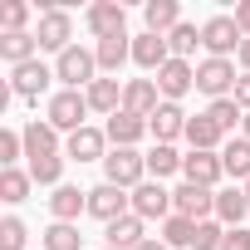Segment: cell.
Masks as SVG:
<instances>
[{
	"label": "cell",
	"instance_id": "cell-1",
	"mask_svg": "<svg viewBox=\"0 0 250 250\" xmlns=\"http://www.w3.org/2000/svg\"><path fill=\"white\" fill-rule=\"evenodd\" d=\"M54 79L64 83V88H88L93 79H98V54L93 49H83V44H69L59 59H54Z\"/></svg>",
	"mask_w": 250,
	"mask_h": 250
},
{
	"label": "cell",
	"instance_id": "cell-2",
	"mask_svg": "<svg viewBox=\"0 0 250 250\" xmlns=\"http://www.w3.org/2000/svg\"><path fill=\"white\" fill-rule=\"evenodd\" d=\"M103 182H113L123 191H138L147 182V157H138V147H113L103 157Z\"/></svg>",
	"mask_w": 250,
	"mask_h": 250
},
{
	"label": "cell",
	"instance_id": "cell-3",
	"mask_svg": "<svg viewBox=\"0 0 250 250\" xmlns=\"http://www.w3.org/2000/svg\"><path fill=\"white\" fill-rule=\"evenodd\" d=\"M240 44H245V35H240L235 15H211V20L201 25V49H206V59H230V54H240Z\"/></svg>",
	"mask_w": 250,
	"mask_h": 250
},
{
	"label": "cell",
	"instance_id": "cell-4",
	"mask_svg": "<svg viewBox=\"0 0 250 250\" xmlns=\"http://www.w3.org/2000/svg\"><path fill=\"white\" fill-rule=\"evenodd\" d=\"M88 113H93V108H88L83 93L59 88V93L49 98V118H44V123H49V128H59V133H79V128H88V123H83Z\"/></svg>",
	"mask_w": 250,
	"mask_h": 250
},
{
	"label": "cell",
	"instance_id": "cell-5",
	"mask_svg": "<svg viewBox=\"0 0 250 250\" xmlns=\"http://www.w3.org/2000/svg\"><path fill=\"white\" fill-rule=\"evenodd\" d=\"M235 79H240V74H235L230 59H201V64H196V88H201L211 103H216V98H230V93H235Z\"/></svg>",
	"mask_w": 250,
	"mask_h": 250
},
{
	"label": "cell",
	"instance_id": "cell-6",
	"mask_svg": "<svg viewBox=\"0 0 250 250\" xmlns=\"http://www.w3.org/2000/svg\"><path fill=\"white\" fill-rule=\"evenodd\" d=\"M172 211L201 226V221L216 216V191H211V187H196V182H182V187L172 191Z\"/></svg>",
	"mask_w": 250,
	"mask_h": 250
},
{
	"label": "cell",
	"instance_id": "cell-7",
	"mask_svg": "<svg viewBox=\"0 0 250 250\" xmlns=\"http://www.w3.org/2000/svg\"><path fill=\"white\" fill-rule=\"evenodd\" d=\"M128 211H133V191H123V187H113V182H98V187L88 191V216H98L103 226L118 221V216H128Z\"/></svg>",
	"mask_w": 250,
	"mask_h": 250
},
{
	"label": "cell",
	"instance_id": "cell-8",
	"mask_svg": "<svg viewBox=\"0 0 250 250\" xmlns=\"http://www.w3.org/2000/svg\"><path fill=\"white\" fill-rule=\"evenodd\" d=\"M35 40H40V49H49V54H64V49L74 44V20H69V10H44V15H40V30H35Z\"/></svg>",
	"mask_w": 250,
	"mask_h": 250
},
{
	"label": "cell",
	"instance_id": "cell-9",
	"mask_svg": "<svg viewBox=\"0 0 250 250\" xmlns=\"http://www.w3.org/2000/svg\"><path fill=\"white\" fill-rule=\"evenodd\" d=\"M49 79H54V69H49L44 59H30V64L10 69V93H15V98H30V103H40V93L49 88Z\"/></svg>",
	"mask_w": 250,
	"mask_h": 250
},
{
	"label": "cell",
	"instance_id": "cell-10",
	"mask_svg": "<svg viewBox=\"0 0 250 250\" xmlns=\"http://www.w3.org/2000/svg\"><path fill=\"white\" fill-rule=\"evenodd\" d=\"M88 35L93 40H118V35H128V15H123L118 0H98V5H88Z\"/></svg>",
	"mask_w": 250,
	"mask_h": 250
},
{
	"label": "cell",
	"instance_id": "cell-11",
	"mask_svg": "<svg viewBox=\"0 0 250 250\" xmlns=\"http://www.w3.org/2000/svg\"><path fill=\"white\" fill-rule=\"evenodd\" d=\"M133 216H143V221H167V216H172V191H167L162 182H143V187L133 191Z\"/></svg>",
	"mask_w": 250,
	"mask_h": 250
},
{
	"label": "cell",
	"instance_id": "cell-12",
	"mask_svg": "<svg viewBox=\"0 0 250 250\" xmlns=\"http://www.w3.org/2000/svg\"><path fill=\"white\" fill-rule=\"evenodd\" d=\"M157 108H162V88H157V79H133L128 88H123V113L152 118Z\"/></svg>",
	"mask_w": 250,
	"mask_h": 250
},
{
	"label": "cell",
	"instance_id": "cell-13",
	"mask_svg": "<svg viewBox=\"0 0 250 250\" xmlns=\"http://www.w3.org/2000/svg\"><path fill=\"white\" fill-rule=\"evenodd\" d=\"M133 64H138V69H147V74H162V64H172V49H167V40L143 30V35L133 40Z\"/></svg>",
	"mask_w": 250,
	"mask_h": 250
},
{
	"label": "cell",
	"instance_id": "cell-14",
	"mask_svg": "<svg viewBox=\"0 0 250 250\" xmlns=\"http://www.w3.org/2000/svg\"><path fill=\"white\" fill-rule=\"evenodd\" d=\"M64 152H69L74 162H103V157H108V133H98V128H79V133H69Z\"/></svg>",
	"mask_w": 250,
	"mask_h": 250
},
{
	"label": "cell",
	"instance_id": "cell-15",
	"mask_svg": "<svg viewBox=\"0 0 250 250\" xmlns=\"http://www.w3.org/2000/svg\"><path fill=\"white\" fill-rule=\"evenodd\" d=\"M182 177H187V182H196V187H211V191H216V182L226 177V167H221V152H187V162H182Z\"/></svg>",
	"mask_w": 250,
	"mask_h": 250
},
{
	"label": "cell",
	"instance_id": "cell-16",
	"mask_svg": "<svg viewBox=\"0 0 250 250\" xmlns=\"http://www.w3.org/2000/svg\"><path fill=\"white\" fill-rule=\"evenodd\" d=\"M147 133L157 138V143H172V138H187V113H182V103H167L162 98V108L147 118Z\"/></svg>",
	"mask_w": 250,
	"mask_h": 250
},
{
	"label": "cell",
	"instance_id": "cell-17",
	"mask_svg": "<svg viewBox=\"0 0 250 250\" xmlns=\"http://www.w3.org/2000/svg\"><path fill=\"white\" fill-rule=\"evenodd\" d=\"M157 88H162V98H167V103H177L187 88H196V69H191L187 59H172V64H162V74H157Z\"/></svg>",
	"mask_w": 250,
	"mask_h": 250
},
{
	"label": "cell",
	"instance_id": "cell-18",
	"mask_svg": "<svg viewBox=\"0 0 250 250\" xmlns=\"http://www.w3.org/2000/svg\"><path fill=\"white\" fill-rule=\"evenodd\" d=\"M143 20H147V35H172L177 25H182V5H177V0H147V5H143Z\"/></svg>",
	"mask_w": 250,
	"mask_h": 250
},
{
	"label": "cell",
	"instance_id": "cell-19",
	"mask_svg": "<svg viewBox=\"0 0 250 250\" xmlns=\"http://www.w3.org/2000/svg\"><path fill=\"white\" fill-rule=\"evenodd\" d=\"M187 143H191V152H221L226 147V133L216 128L206 113H196V118H187Z\"/></svg>",
	"mask_w": 250,
	"mask_h": 250
},
{
	"label": "cell",
	"instance_id": "cell-20",
	"mask_svg": "<svg viewBox=\"0 0 250 250\" xmlns=\"http://www.w3.org/2000/svg\"><path fill=\"white\" fill-rule=\"evenodd\" d=\"M103 133H108V143H113V147H133V143L147 133V118H138V113H123V108H118V113L108 118V128H103Z\"/></svg>",
	"mask_w": 250,
	"mask_h": 250
},
{
	"label": "cell",
	"instance_id": "cell-21",
	"mask_svg": "<svg viewBox=\"0 0 250 250\" xmlns=\"http://www.w3.org/2000/svg\"><path fill=\"white\" fill-rule=\"evenodd\" d=\"M25 157H59V128H49V123H25Z\"/></svg>",
	"mask_w": 250,
	"mask_h": 250
},
{
	"label": "cell",
	"instance_id": "cell-22",
	"mask_svg": "<svg viewBox=\"0 0 250 250\" xmlns=\"http://www.w3.org/2000/svg\"><path fill=\"white\" fill-rule=\"evenodd\" d=\"M103 235H108L113 250H138V245L147 240V235H143V216H133V211H128V216H118V221H108Z\"/></svg>",
	"mask_w": 250,
	"mask_h": 250
},
{
	"label": "cell",
	"instance_id": "cell-23",
	"mask_svg": "<svg viewBox=\"0 0 250 250\" xmlns=\"http://www.w3.org/2000/svg\"><path fill=\"white\" fill-rule=\"evenodd\" d=\"M0 59H5L10 69H20V64H30V59H40V40L25 30V35H0Z\"/></svg>",
	"mask_w": 250,
	"mask_h": 250
},
{
	"label": "cell",
	"instance_id": "cell-24",
	"mask_svg": "<svg viewBox=\"0 0 250 250\" xmlns=\"http://www.w3.org/2000/svg\"><path fill=\"white\" fill-rule=\"evenodd\" d=\"M83 98H88L93 113H108V118L123 108V88H118V79H93V83L83 88Z\"/></svg>",
	"mask_w": 250,
	"mask_h": 250
},
{
	"label": "cell",
	"instance_id": "cell-25",
	"mask_svg": "<svg viewBox=\"0 0 250 250\" xmlns=\"http://www.w3.org/2000/svg\"><path fill=\"white\" fill-rule=\"evenodd\" d=\"M49 211H54V221H79V211H88V191H79V187H54V196H49Z\"/></svg>",
	"mask_w": 250,
	"mask_h": 250
},
{
	"label": "cell",
	"instance_id": "cell-26",
	"mask_svg": "<svg viewBox=\"0 0 250 250\" xmlns=\"http://www.w3.org/2000/svg\"><path fill=\"white\" fill-rule=\"evenodd\" d=\"M245 211H250V201H245V191H240V187L216 191V221H221L226 230H235V226L245 221Z\"/></svg>",
	"mask_w": 250,
	"mask_h": 250
},
{
	"label": "cell",
	"instance_id": "cell-27",
	"mask_svg": "<svg viewBox=\"0 0 250 250\" xmlns=\"http://www.w3.org/2000/svg\"><path fill=\"white\" fill-rule=\"evenodd\" d=\"M221 167H226V177H235L240 187L250 182V138H230L226 147H221Z\"/></svg>",
	"mask_w": 250,
	"mask_h": 250
},
{
	"label": "cell",
	"instance_id": "cell-28",
	"mask_svg": "<svg viewBox=\"0 0 250 250\" xmlns=\"http://www.w3.org/2000/svg\"><path fill=\"white\" fill-rule=\"evenodd\" d=\"M93 54H98V69H103V74H118L123 64L133 59V40H128V35H118V40H98Z\"/></svg>",
	"mask_w": 250,
	"mask_h": 250
},
{
	"label": "cell",
	"instance_id": "cell-29",
	"mask_svg": "<svg viewBox=\"0 0 250 250\" xmlns=\"http://www.w3.org/2000/svg\"><path fill=\"white\" fill-rule=\"evenodd\" d=\"M182 162H187V157H182V152H177L172 143H157V147L147 152V177H152V182H162V177L182 172Z\"/></svg>",
	"mask_w": 250,
	"mask_h": 250
},
{
	"label": "cell",
	"instance_id": "cell-30",
	"mask_svg": "<svg viewBox=\"0 0 250 250\" xmlns=\"http://www.w3.org/2000/svg\"><path fill=\"white\" fill-rule=\"evenodd\" d=\"M30 187H35V177L30 172H20V167H5V172H0V201H25L30 196Z\"/></svg>",
	"mask_w": 250,
	"mask_h": 250
},
{
	"label": "cell",
	"instance_id": "cell-31",
	"mask_svg": "<svg viewBox=\"0 0 250 250\" xmlns=\"http://www.w3.org/2000/svg\"><path fill=\"white\" fill-rule=\"evenodd\" d=\"M206 118L216 123V128H221V133H235V128H240V123H245V108H240L235 98H216V103L206 108Z\"/></svg>",
	"mask_w": 250,
	"mask_h": 250
},
{
	"label": "cell",
	"instance_id": "cell-32",
	"mask_svg": "<svg viewBox=\"0 0 250 250\" xmlns=\"http://www.w3.org/2000/svg\"><path fill=\"white\" fill-rule=\"evenodd\" d=\"M79 245H83L79 226H69V221H54V226L44 230V245H40V250H79Z\"/></svg>",
	"mask_w": 250,
	"mask_h": 250
},
{
	"label": "cell",
	"instance_id": "cell-33",
	"mask_svg": "<svg viewBox=\"0 0 250 250\" xmlns=\"http://www.w3.org/2000/svg\"><path fill=\"white\" fill-rule=\"evenodd\" d=\"M162 240H167L172 250H177V245H191V240H196V221H187V216L172 211V216L162 221Z\"/></svg>",
	"mask_w": 250,
	"mask_h": 250
},
{
	"label": "cell",
	"instance_id": "cell-34",
	"mask_svg": "<svg viewBox=\"0 0 250 250\" xmlns=\"http://www.w3.org/2000/svg\"><path fill=\"white\" fill-rule=\"evenodd\" d=\"M196 44H201V30H196V25H187V20H182V25L167 35V49H172V59H187Z\"/></svg>",
	"mask_w": 250,
	"mask_h": 250
},
{
	"label": "cell",
	"instance_id": "cell-35",
	"mask_svg": "<svg viewBox=\"0 0 250 250\" xmlns=\"http://www.w3.org/2000/svg\"><path fill=\"white\" fill-rule=\"evenodd\" d=\"M30 177H35V187H64L59 177H64V157H35L30 162Z\"/></svg>",
	"mask_w": 250,
	"mask_h": 250
},
{
	"label": "cell",
	"instance_id": "cell-36",
	"mask_svg": "<svg viewBox=\"0 0 250 250\" xmlns=\"http://www.w3.org/2000/svg\"><path fill=\"white\" fill-rule=\"evenodd\" d=\"M20 157H25V133L5 128V133H0V172H5V167H15Z\"/></svg>",
	"mask_w": 250,
	"mask_h": 250
},
{
	"label": "cell",
	"instance_id": "cell-37",
	"mask_svg": "<svg viewBox=\"0 0 250 250\" xmlns=\"http://www.w3.org/2000/svg\"><path fill=\"white\" fill-rule=\"evenodd\" d=\"M25 240H30V230H25L20 216H5V221H0V250H25Z\"/></svg>",
	"mask_w": 250,
	"mask_h": 250
},
{
	"label": "cell",
	"instance_id": "cell-38",
	"mask_svg": "<svg viewBox=\"0 0 250 250\" xmlns=\"http://www.w3.org/2000/svg\"><path fill=\"white\" fill-rule=\"evenodd\" d=\"M221 245H226V226H221V221H201L191 250H221Z\"/></svg>",
	"mask_w": 250,
	"mask_h": 250
},
{
	"label": "cell",
	"instance_id": "cell-39",
	"mask_svg": "<svg viewBox=\"0 0 250 250\" xmlns=\"http://www.w3.org/2000/svg\"><path fill=\"white\" fill-rule=\"evenodd\" d=\"M25 20H30V5H20V0H10V5L0 10V25H5V35H25Z\"/></svg>",
	"mask_w": 250,
	"mask_h": 250
},
{
	"label": "cell",
	"instance_id": "cell-40",
	"mask_svg": "<svg viewBox=\"0 0 250 250\" xmlns=\"http://www.w3.org/2000/svg\"><path fill=\"white\" fill-rule=\"evenodd\" d=\"M221 250H250V230H245V226L226 230V245H221Z\"/></svg>",
	"mask_w": 250,
	"mask_h": 250
},
{
	"label": "cell",
	"instance_id": "cell-41",
	"mask_svg": "<svg viewBox=\"0 0 250 250\" xmlns=\"http://www.w3.org/2000/svg\"><path fill=\"white\" fill-rule=\"evenodd\" d=\"M230 98H235V103L250 113V74H240V79H235V93H230Z\"/></svg>",
	"mask_w": 250,
	"mask_h": 250
},
{
	"label": "cell",
	"instance_id": "cell-42",
	"mask_svg": "<svg viewBox=\"0 0 250 250\" xmlns=\"http://www.w3.org/2000/svg\"><path fill=\"white\" fill-rule=\"evenodd\" d=\"M235 25H240V35L250 40V0H240V5H235Z\"/></svg>",
	"mask_w": 250,
	"mask_h": 250
},
{
	"label": "cell",
	"instance_id": "cell-43",
	"mask_svg": "<svg viewBox=\"0 0 250 250\" xmlns=\"http://www.w3.org/2000/svg\"><path fill=\"white\" fill-rule=\"evenodd\" d=\"M235 59H240V69H245V74H250V40H245V44H240V54H235Z\"/></svg>",
	"mask_w": 250,
	"mask_h": 250
},
{
	"label": "cell",
	"instance_id": "cell-44",
	"mask_svg": "<svg viewBox=\"0 0 250 250\" xmlns=\"http://www.w3.org/2000/svg\"><path fill=\"white\" fill-rule=\"evenodd\" d=\"M138 250H172V245H167V240H152V235H147V240H143Z\"/></svg>",
	"mask_w": 250,
	"mask_h": 250
},
{
	"label": "cell",
	"instance_id": "cell-45",
	"mask_svg": "<svg viewBox=\"0 0 250 250\" xmlns=\"http://www.w3.org/2000/svg\"><path fill=\"white\" fill-rule=\"evenodd\" d=\"M240 138H250V113H245V123H240Z\"/></svg>",
	"mask_w": 250,
	"mask_h": 250
},
{
	"label": "cell",
	"instance_id": "cell-46",
	"mask_svg": "<svg viewBox=\"0 0 250 250\" xmlns=\"http://www.w3.org/2000/svg\"><path fill=\"white\" fill-rule=\"evenodd\" d=\"M240 191H245V201H250V182H245V187H240Z\"/></svg>",
	"mask_w": 250,
	"mask_h": 250
},
{
	"label": "cell",
	"instance_id": "cell-47",
	"mask_svg": "<svg viewBox=\"0 0 250 250\" xmlns=\"http://www.w3.org/2000/svg\"><path fill=\"white\" fill-rule=\"evenodd\" d=\"M103 250H113V245H103Z\"/></svg>",
	"mask_w": 250,
	"mask_h": 250
}]
</instances>
